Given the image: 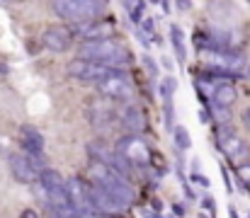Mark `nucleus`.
<instances>
[{
  "mask_svg": "<svg viewBox=\"0 0 250 218\" xmlns=\"http://www.w3.org/2000/svg\"><path fill=\"white\" fill-rule=\"evenodd\" d=\"M216 145H219V150L233 162V165H246L250 162V145L236 134V131H231L229 126H219V131H216Z\"/></svg>",
  "mask_w": 250,
  "mask_h": 218,
  "instance_id": "nucleus-3",
  "label": "nucleus"
},
{
  "mask_svg": "<svg viewBox=\"0 0 250 218\" xmlns=\"http://www.w3.org/2000/svg\"><path fill=\"white\" fill-rule=\"evenodd\" d=\"M119 124L126 134H141L146 129V112L139 104H129L119 114Z\"/></svg>",
  "mask_w": 250,
  "mask_h": 218,
  "instance_id": "nucleus-11",
  "label": "nucleus"
},
{
  "mask_svg": "<svg viewBox=\"0 0 250 218\" xmlns=\"http://www.w3.org/2000/svg\"><path fill=\"white\" fill-rule=\"evenodd\" d=\"M114 150L122 155V158H126L134 167H146L148 162H151V145L146 143L141 136H136V134H129V136H124V139H119L117 145H114Z\"/></svg>",
  "mask_w": 250,
  "mask_h": 218,
  "instance_id": "nucleus-5",
  "label": "nucleus"
},
{
  "mask_svg": "<svg viewBox=\"0 0 250 218\" xmlns=\"http://www.w3.org/2000/svg\"><path fill=\"white\" fill-rule=\"evenodd\" d=\"M172 136H175V145H177V150H189V145H192V139H189V131H187V126H175L172 129Z\"/></svg>",
  "mask_w": 250,
  "mask_h": 218,
  "instance_id": "nucleus-17",
  "label": "nucleus"
},
{
  "mask_svg": "<svg viewBox=\"0 0 250 218\" xmlns=\"http://www.w3.org/2000/svg\"><path fill=\"white\" fill-rule=\"evenodd\" d=\"M66 187H68V197H71L73 211L78 214V218L97 216L95 214V206H92V199H90V187L85 184L81 177H68L66 179Z\"/></svg>",
  "mask_w": 250,
  "mask_h": 218,
  "instance_id": "nucleus-6",
  "label": "nucleus"
},
{
  "mask_svg": "<svg viewBox=\"0 0 250 218\" xmlns=\"http://www.w3.org/2000/svg\"><path fill=\"white\" fill-rule=\"evenodd\" d=\"M42 44L54 54H63V51H68L73 46V32L68 27H63V24H51V27L44 29Z\"/></svg>",
  "mask_w": 250,
  "mask_h": 218,
  "instance_id": "nucleus-10",
  "label": "nucleus"
},
{
  "mask_svg": "<svg viewBox=\"0 0 250 218\" xmlns=\"http://www.w3.org/2000/svg\"><path fill=\"white\" fill-rule=\"evenodd\" d=\"M248 218H250V216H248Z\"/></svg>",
  "mask_w": 250,
  "mask_h": 218,
  "instance_id": "nucleus-25",
  "label": "nucleus"
},
{
  "mask_svg": "<svg viewBox=\"0 0 250 218\" xmlns=\"http://www.w3.org/2000/svg\"><path fill=\"white\" fill-rule=\"evenodd\" d=\"M20 218H39V214H37V211H32V209H24Z\"/></svg>",
  "mask_w": 250,
  "mask_h": 218,
  "instance_id": "nucleus-22",
  "label": "nucleus"
},
{
  "mask_svg": "<svg viewBox=\"0 0 250 218\" xmlns=\"http://www.w3.org/2000/svg\"><path fill=\"white\" fill-rule=\"evenodd\" d=\"M97 92H100V97H107L112 102H129L134 97V85L126 78V73L114 68L107 78H102L97 82Z\"/></svg>",
  "mask_w": 250,
  "mask_h": 218,
  "instance_id": "nucleus-4",
  "label": "nucleus"
},
{
  "mask_svg": "<svg viewBox=\"0 0 250 218\" xmlns=\"http://www.w3.org/2000/svg\"><path fill=\"white\" fill-rule=\"evenodd\" d=\"M114 34V24L112 22H102V20H95L90 24L81 27V39L90 41V39H107Z\"/></svg>",
  "mask_w": 250,
  "mask_h": 218,
  "instance_id": "nucleus-14",
  "label": "nucleus"
},
{
  "mask_svg": "<svg viewBox=\"0 0 250 218\" xmlns=\"http://www.w3.org/2000/svg\"><path fill=\"white\" fill-rule=\"evenodd\" d=\"M78 56L87 59V61H95V63H102V66H109V68H119V66H129L131 63L129 49L122 41L112 39V37L83 41L78 46Z\"/></svg>",
  "mask_w": 250,
  "mask_h": 218,
  "instance_id": "nucleus-1",
  "label": "nucleus"
},
{
  "mask_svg": "<svg viewBox=\"0 0 250 218\" xmlns=\"http://www.w3.org/2000/svg\"><path fill=\"white\" fill-rule=\"evenodd\" d=\"M109 102H112V99H107V97H95V99L90 102V107H87L90 124H92V129L100 131V134H107V131L114 126V121H117V114H114V109H112Z\"/></svg>",
  "mask_w": 250,
  "mask_h": 218,
  "instance_id": "nucleus-8",
  "label": "nucleus"
},
{
  "mask_svg": "<svg viewBox=\"0 0 250 218\" xmlns=\"http://www.w3.org/2000/svg\"><path fill=\"white\" fill-rule=\"evenodd\" d=\"M54 12L71 24L85 27L104 12L102 0H54Z\"/></svg>",
  "mask_w": 250,
  "mask_h": 218,
  "instance_id": "nucleus-2",
  "label": "nucleus"
},
{
  "mask_svg": "<svg viewBox=\"0 0 250 218\" xmlns=\"http://www.w3.org/2000/svg\"><path fill=\"white\" fill-rule=\"evenodd\" d=\"M7 165H10V172H12V177L17 179V182H22V184H34V182H39V165H37V160L34 158H29V155H22V153H12L10 155V160H7Z\"/></svg>",
  "mask_w": 250,
  "mask_h": 218,
  "instance_id": "nucleus-9",
  "label": "nucleus"
},
{
  "mask_svg": "<svg viewBox=\"0 0 250 218\" xmlns=\"http://www.w3.org/2000/svg\"><path fill=\"white\" fill-rule=\"evenodd\" d=\"M238 99V90H236V85L233 82H216L214 85V90H211V104L214 107H233V102Z\"/></svg>",
  "mask_w": 250,
  "mask_h": 218,
  "instance_id": "nucleus-13",
  "label": "nucleus"
},
{
  "mask_svg": "<svg viewBox=\"0 0 250 218\" xmlns=\"http://www.w3.org/2000/svg\"><path fill=\"white\" fill-rule=\"evenodd\" d=\"M229 218H238V214H236V209H233V206L229 209Z\"/></svg>",
  "mask_w": 250,
  "mask_h": 218,
  "instance_id": "nucleus-24",
  "label": "nucleus"
},
{
  "mask_svg": "<svg viewBox=\"0 0 250 218\" xmlns=\"http://www.w3.org/2000/svg\"><path fill=\"white\" fill-rule=\"evenodd\" d=\"M144 63H146V68L153 73V75H158V68H156V63H153V59H151V56H144Z\"/></svg>",
  "mask_w": 250,
  "mask_h": 218,
  "instance_id": "nucleus-19",
  "label": "nucleus"
},
{
  "mask_svg": "<svg viewBox=\"0 0 250 218\" xmlns=\"http://www.w3.org/2000/svg\"><path fill=\"white\" fill-rule=\"evenodd\" d=\"M170 44L175 49V56L180 61V66L187 61V49H185V37H182V29L177 24H170Z\"/></svg>",
  "mask_w": 250,
  "mask_h": 218,
  "instance_id": "nucleus-15",
  "label": "nucleus"
},
{
  "mask_svg": "<svg viewBox=\"0 0 250 218\" xmlns=\"http://www.w3.org/2000/svg\"><path fill=\"white\" fill-rule=\"evenodd\" d=\"M241 119H243V126H246V129L250 131V107L246 109V112H243V114H241Z\"/></svg>",
  "mask_w": 250,
  "mask_h": 218,
  "instance_id": "nucleus-21",
  "label": "nucleus"
},
{
  "mask_svg": "<svg viewBox=\"0 0 250 218\" xmlns=\"http://www.w3.org/2000/svg\"><path fill=\"white\" fill-rule=\"evenodd\" d=\"M175 7H177V10H189L192 2H189V0H175Z\"/></svg>",
  "mask_w": 250,
  "mask_h": 218,
  "instance_id": "nucleus-20",
  "label": "nucleus"
},
{
  "mask_svg": "<svg viewBox=\"0 0 250 218\" xmlns=\"http://www.w3.org/2000/svg\"><path fill=\"white\" fill-rule=\"evenodd\" d=\"M175 90H177V80L172 75L161 78V85H158V92H161V102H172L175 97Z\"/></svg>",
  "mask_w": 250,
  "mask_h": 218,
  "instance_id": "nucleus-16",
  "label": "nucleus"
},
{
  "mask_svg": "<svg viewBox=\"0 0 250 218\" xmlns=\"http://www.w3.org/2000/svg\"><path fill=\"white\" fill-rule=\"evenodd\" d=\"M172 214H175V216H185V206H180V204H175V206H172Z\"/></svg>",
  "mask_w": 250,
  "mask_h": 218,
  "instance_id": "nucleus-23",
  "label": "nucleus"
},
{
  "mask_svg": "<svg viewBox=\"0 0 250 218\" xmlns=\"http://www.w3.org/2000/svg\"><path fill=\"white\" fill-rule=\"evenodd\" d=\"M68 75L71 78H76L78 82H100L102 78H107L109 73L114 71V68H109V66H102V63H95V61H87V59H73L71 63H68Z\"/></svg>",
  "mask_w": 250,
  "mask_h": 218,
  "instance_id": "nucleus-7",
  "label": "nucleus"
},
{
  "mask_svg": "<svg viewBox=\"0 0 250 218\" xmlns=\"http://www.w3.org/2000/svg\"><path fill=\"white\" fill-rule=\"evenodd\" d=\"M238 179H241V182L250 189V162H246V165H241V167H238Z\"/></svg>",
  "mask_w": 250,
  "mask_h": 218,
  "instance_id": "nucleus-18",
  "label": "nucleus"
},
{
  "mask_svg": "<svg viewBox=\"0 0 250 218\" xmlns=\"http://www.w3.org/2000/svg\"><path fill=\"white\" fill-rule=\"evenodd\" d=\"M20 143H22L24 153L29 158H34L37 162L42 160V155H44V136L34 126H22L20 129Z\"/></svg>",
  "mask_w": 250,
  "mask_h": 218,
  "instance_id": "nucleus-12",
  "label": "nucleus"
}]
</instances>
